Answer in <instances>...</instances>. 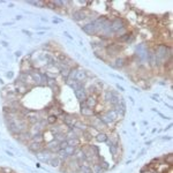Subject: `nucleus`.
Masks as SVG:
<instances>
[{
    "instance_id": "nucleus-1",
    "label": "nucleus",
    "mask_w": 173,
    "mask_h": 173,
    "mask_svg": "<svg viewBox=\"0 0 173 173\" xmlns=\"http://www.w3.org/2000/svg\"><path fill=\"white\" fill-rule=\"evenodd\" d=\"M89 15H90V12L84 8V9H79V11L74 12V14H73V19H74L76 22H80V21H82V20H86Z\"/></svg>"
},
{
    "instance_id": "nucleus-2",
    "label": "nucleus",
    "mask_w": 173,
    "mask_h": 173,
    "mask_svg": "<svg viewBox=\"0 0 173 173\" xmlns=\"http://www.w3.org/2000/svg\"><path fill=\"white\" fill-rule=\"evenodd\" d=\"M121 50H122V46L120 44H109L105 47L106 54H109V56H115V54L120 53Z\"/></svg>"
},
{
    "instance_id": "nucleus-3",
    "label": "nucleus",
    "mask_w": 173,
    "mask_h": 173,
    "mask_svg": "<svg viewBox=\"0 0 173 173\" xmlns=\"http://www.w3.org/2000/svg\"><path fill=\"white\" fill-rule=\"evenodd\" d=\"M125 27V21L120 19V17H117L115 20H113L112 22H111V31L115 34L118 30H120L121 28H124Z\"/></svg>"
},
{
    "instance_id": "nucleus-4",
    "label": "nucleus",
    "mask_w": 173,
    "mask_h": 173,
    "mask_svg": "<svg viewBox=\"0 0 173 173\" xmlns=\"http://www.w3.org/2000/svg\"><path fill=\"white\" fill-rule=\"evenodd\" d=\"M97 97L98 96H96V95H89L88 97H86V107H89V109H93V107H96V105H97Z\"/></svg>"
},
{
    "instance_id": "nucleus-5",
    "label": "nucleus",
    "mask_w": 173,
    "mask_h": 173,
    "mask_svg": "<svg viewBox=\"0 0 173 173\" xmlns=\"http://www.w3.org/2000/svg\"><path fill=\"white\" fill-rule=\"evenodd\" d=\"M75 96H76V98L80 100L81 103H82V102H86V97H88V95H86L84 88H81L79 90H75Z\"/></svg>"
},
{
    "instance_id": "nucleus-6",
    "label": "nucleus",
    "mask_w": 173,
    "mask_h": 173,
    "mask_svg": "<svg viewBox=\"0 0 173 173\" xmlns=\"http://www.w3.org/2000/svg\"><path fill=\"white\" fill-rule=\"evenodd\" d=\"M86 79V73L82 69H77V73L75 76V81L79 82V83H84Z\"/></svg>"
},
{
    "instance_id": "nucleus-7",
    "label": "nucleus",
    "mask_w": 173,
    "mask_h": 173,
    "mask_svg": "<svg viewBox=\"0 0 173 173\" xmlns=\"http://www.w3.org/2000/svg\"><path fill=\"white\" fill-rule=\"evenodd\" d=\"M82 29H83V31H86L88 35H95L96 34V27H95L93 22L86 24Z\"/></svg>"
},
{
    "instance_id": "nucleus-8",
    "label": "nucleus",
    "mask_w": 173,
    "mask_h": 173,
    "mask_svg": "<svg viewBox=\"0 0 173 173\" xmlns=\"http://www.w3.org/2000/svg\"><path fill=\"white\" fill-rule=\"evenodd\" d=\"M29 149L34 152H39L40 150H43V144L42 143H34V142H30L29 145Z\"/></svg>"
},
{
    "instance_id": "nucleus-9",
    "label": "nucleus",
    "mask_w": 173,
    "mask_h": 173,
    "mask_svg": "<svg viewBox=\"0 0 173 173\" xmlns=\"http://www.w3.org/2000/svg\"><path fill=\"white\" fill-rule=\"evenodd\" d=\"M63 122H65V125H66V126H68V127H74L75 126L76 120H75L72 115H67L66 118H63Z\"/></svg>"
},
{
    "instance_id": "nucleus-10",
    "label": "nucleus",
    "mask_w": 173,
    "mask_h": 173,
    "mask_svg": "<svg viewBox=\"0 0 173 173\" xmlns=\"http://www.w3.org/2000/svg\"><path fill=\"white\" fill-rule=\"evenodd\" d=\"M47 149L50 150L51 152H56V151H59L60 150V147H59V142H57V141H54V142H52V143H50L47 147H46Z\"/></svg>"
},
{
    "instance_id": "nucleus-11",
    "label": "nucleus",
    "mask_w": 173,
    "mask_h": 173,
    "mask_svg": "<svg viewBox=\"0 0 173 173\" xmlns=\"http://www.w3.org/2000/svg\"><path fill=\"white\" fill-rule=\"evenodd\" d=\"M43 141H44V137L42 136L40 133L34 135V136L31 137V140H30V142H34V143H43Z\"/></svg>"
},
{
    "instance_id": "nucleus-12",
    "label": "nucleus",
    "mask_w": 173,
    "mask_h": 173,
    "mask_svg": "<svg viewBox=\"0 0 173 173\" xmlns=\"http://www.w3.org/2000/svg\"><path fill=\"white\" fill-rule=\"evenodd\" d=\"M107 138H109V136L105 134V133H98L97 136H96V140H97L98 142H106L107 141Z\"/></svg>"
},
{
    "instance_id": "nucleus-13",
    "label": "nucleus",
    "mask_w": 173,
    "mask_h": 173,
    "mask_svg": "<svg viewBox=\"0 0 173 173\" xmlns=\"http://www.w3.org/2000/svg\"><path fill=\"white\" fill-rule=\"evenodd\" d=\"M106 115H107V117H109L112 121H114L115 119L119 117V115H118V113L115 112L114 110H110V111H107V112H106Z\"/></svg>"
},
{
    "instance_id": "nucleus-14",
    "label": "nucleus",
    "mask_w": 173,
    "mask_h": 173,
    "mask_svg": "<svg viewBox=\"0 0 173 173\" xmlns=\"http://www.w3.org/2000/svg\"><path fill=\"white\" fill-rule=\"evenodd\" d=\"M118 143H119V137H118V135H117V134L111 135V136H110V144H111V145H118Z\"/></svg>"
},
{
    "instance_id": "nucleus-15",
    "label": "nucleus",
    "mask_w": 173,
    "mask_h": 173,
    "mask_svg": "<svg viewBox=\"0 0 173 173\" xmlns=\"http://www.w3.org/2000/svg\"><path fill=\"white\" fill-rule=\"evenodd\" d=\"M104 170L100 167L99 164H93L91 166V173H103Z\"/></svg>"
},
{
    "instance_id": "nucleus-16",
    "label": "nucleus",
    "mask_w": 173,
    "mask_h": 173,
    "mask_svg": "<svg viewBox=\"0 0 173 173\" xmlns=\"http://www.w3.org/2000/svg\"><path fill=\"white\" fill-rule=\"evenodd\" d=\"M126 34H127V29H126V27H124V28H121L120 30H118V31L115 32V36H117L118 38H120V37L125 36Z\"/></svg>"
},
{
    "instance_id": "nucleus-17",
    "label": "nucleus",
    "mask_w": 173,
    "mask_h": 173,
    "mask_svg": "<svg viewBox=\"0 0 173 173\" xmlns=\"http://www.w3.org/2000/svg\"><path fill=\"white\" fill-rule=\"evenodd\" d=\"M125 65H126L125 59H124V58H118V59H117V63H115L114 66L115 67H124Z\"/></svg>"
},
{
    "instance_id": "nucleus-18",
    "label": "nucleus",
    "mask_w": 173,
    "mask_h": 173,
    "mask_svg": "<svg viewBox=\"0 0 173 173\" xmlns=\"http://www.w3.org/2000/svg\"><path fill=\"white\" fill-rule=\"evenodd\" d=\"M69 73H70V69H69V68H65V69H63V70H60V74H61V76H63V77H65L66 80L68 79Z\"/></svg>"
},
{
    "instance_id": "nucleus-19",
    "label": "nucleus",
    "mask_w": 173,
    "mask_h": 173,
    "mask_svg": "<svg viewBox=\"0 0 173 173\" xmlns=\"http://www.w3.org/2000/svg\"><path fill=\"white\" fill-rule=\"evenodd\" d=\"M47 122H49L50 125L56 124V122H57V117H54V115H50V117L47 118Z\"/></svg>"
},
{
    "instance_id": "nucleus-20",
    "label": "nucleus",
    "mask_w": 173,
    "mask_h": 173,
    "mask_svg": "<svg viewBox=\"0 0 173 173\" xmlns=\"http://www.w3.org/2000/svg\"><path fill=\"white\" fill-rule=\"evenodd\" d=\"M165 161H166V164H168V165H172V163H173V155H170L167 156L166 158H165Z\"/></svg>"
},
{
    "instance_id": "nucleus-21",
    "label": "nucleus",
    "mask_w": 173,
    "mask_h": 173,
    "mask_svg": "<svg viewBox=\"0 0 173 173\" xmlns=\"http://www.w3.org/2000/svg\"><path fill=\"white\" fill-rule=\"evenodd\" d=\"M142 173H154V171H152V170H150L149 167L147 166V167H144L143 170H142Z\"/></svg>"
}]
</instances>
